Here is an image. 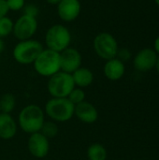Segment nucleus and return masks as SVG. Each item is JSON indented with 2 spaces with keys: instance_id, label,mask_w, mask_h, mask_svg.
Returning a JSON list of instances; mask_svg holds the SVG:
<instances>
[{
  "instance_id": "nucleus-29",
  "label": "nucleus",
  "mask_w": 159,
  "mask_h": 160,
  "mask_svg": "<svg viewBox=\"0 0 159 160\" xmlns=\"http://www.w3.org/2000/svg\"><path fill=\"white\" fill-rule=\"evenodd\" d=\"M156 68H157V72H158V74H159V56H158V58H157V62Z\"/></svg>"
},
{
  "instance_id": "nucleus-12",
  "label": "nucleus",
  "mask_w": 159,
  "mask_h": 160,
  "mask_svg": "<svg viewBox=\"0 0 159 160\" xmlns=\"http://www.w3.org/2000/svg\"><path fill=\"white\" fill-rule=\"evenodd\" d=\"M82 6L79 0H61L56 6L58 17L64 22L75 21L81 13Z\"/></svg>"
},
{
  "instance_id": "nucleus-20",
  "label": "nucleus",
  "mask_w": 159,
  "mask_h": 160,
  "mask_svg": "<svg viewBox=\"0 0 159 160\" xmlns=\"http://www.w3.org/2000/svg\"><path fill=\"white\" fill-rule=\"evenodd\" d=\"M14 22L7 16L0 19V38H6L13 31Z\"/></svg>"
},
{
  "instance_id": "nucleus-26",
  "label": "nucleus",
  "mask_w": 159,
  "mask_h": 160,
  "mask_svg": "<svg viewBox=\"0 0 159 160\" xmlns=\"http://www.w3.org/2000/svg\"><path fill=\"white\" fill-rule=\"evenodd\" d=\"M155 52L159 55V37H157L155 40Z\"/></svg>"
},
{
  "instance_id": "nucleus-27",
  "label": "nucleus",
  "mask_w": 159,
  "mask_h": 160,
  "mask_svg": "<svg viewBox=\"0 0 159 160\" xmlns=\"http://www.w3.org/2000/svg\"><path fill=\"white\" fill-rule=\"evenodd\" d=\"M60 1L61 0H46V2L48 4H50V5H55V6H57L60 3Z\"/></svg>"
},
{
  "instance_id": "nucleus-22",
  "label": "nucleus",
  "mask_w": 159,
  "mask_h": 160,
  "mask_svg": "<svg viewBox=\"0 0 159 160\" xmlns=\"http://www.w3.org/2000/svg\"><path fill=\"white\" fill-rule=\"evenodd\" d=\"M6 1L8 9L11 11L22 10L25 6V0H6Z\"/></svg>"
},
{
  "instance_id": "nucleus-16",
  "label": "nucleus",
  "mask_w": 159,
  "mask_h": 160,
  "mask_svg": "<svg viewBox=\"0 0 159 160\" xmlns=\"http://www.w3.org/2000/svg\"><path fill=\"white\" fill-rule=\"evenodd\" d=\"M71 76L75 86L79 88L84 89L90 86L94 82V73L91 69L85 67L79 68L71 74Z\"/></svg>"
},
{
  "instance_id": "nucleus-14",
  "label": "nucleus",
  "mask_w": 159,
  "mask_h": 160,
  "mask_svg": "<svg viewBox=\"0 0 159 160\" xmlns=\"http://www.w3.org/2000/svg\"><path fill=\"white\" fill-rule=\"evenodd\" d=\"M18 130V124L9 113L0 112V139L8 141L13 139Z\"/></svg>"
},
{
  "instance_id": "nucleus-1",
  "label": "nucleus",
  "mask_w": 159,
  "mask_h": 160,
  "mask_svg": "<svg viewBox=\"0 0 159 160\" xmlns=\"http://www.w3.org/2000/svg\"><path fill=\"white\" fill-rule=\"evenodd\" d=\"M44 122V110L37 104H29L23 107L19 112L17 124L23 132L30 135L39 132Z\"/></svg>"
},
{
  "instance_id": "nucleus-23",
  "label": "nucleus",
  "mask_w": 159,
  "mask_h": 160,
  "mask_svg": "<svg viewBox=\"0 0 159 160\" xmlns=\"http://www.w3.org/2000/svg\"><path fill=\"white\" fill-rule=\"evenodd\" d=\"M23 10H24V13L23 14H26V15L31 16V17H34V18H37V16L39 13V9L34 4H29V5L24 6Z\"/></svg>"
},
{
  "instance_id": "nucleus-30",
  "label": "nucleus",
  "mask_w": 159,
  "mask_h": 160,
  "mask_svg": "<svg viewBox=\"0 0 159 160\" xmlns=\"http://www.w3.org/2000/svg\"><path fill=\"white\" fill-rule=\"evenodd\" d=\"M155 1H156V3L157 4V6L159 7V0H155Z\"/></svg>"
},
{
  "instance_id": "nucleus-28",
  "label": "nucleus",
  "mask_w": 159,
  "mask_h": 160,
  "mask_svg": "<svg viewBox=\"0 0 159 160\" xmlns=\"http://www.w3.org/2000/svg\"><path fill=\"white\" fill-rule=\"evenodd\" d=\"M5 50V43L3 41L2 38H0V53L3 52V51Z\"/></svg>"
},
{
  "instance_id": "nucleus-4",
  "label": "nucleus",
  "mask_w": 159,
  "mask_h": 160,
  "mask_svg": "<svg viewBox=\"0 0 159 160\" xmlns=\"http://www.w3.org/2000/svg\"><path fill=\"white\" fill-rule=\"evenodd\" d=\"M71 42V34L67 26L56 23L49 27L45 34V44L47 49L57 52L68 48Z\"/></svg>"
},
{
  "instance_id": "nucleus-11",
  "label": "nucleus",
  "mask_w": 159,
  "mask_h": 160,
  "mask_svg": "<svg viewBox=\"0 0 159 160\" xmlns=\"http://www.w3.org/2000/svg\"><path fill=\"white\" fill-rule=\"evenodd\" d=\"M158 55L155 50L145 48L140 51L134 57V68L141 72H146L156 68Z\"/></svg>"
},
{
  "instance_id": "nucleus-5",
  "label": "nucleus",
  "mask_w": 159,
  "mask_h": 160,
  "mask_svg": "<svg viewBox=\"0 0 159 160\" xmlns=\"http://www.w3.org/2000/svg\"><path fill=\"white\" fill-rule=\"evenodd\" d=\"M35 71L46 78H50L53 74L61 70L60 68V53L50 49H43V51L37 57L33 63Z\"/></svg>"
},
{
  "instance_id": "nucleus-8",
  "label": "nucleus",
  "mask_w": 159,
  "mask_h": 160,
  "mask_svg": "<svg viewBox=\"0 0 159 160\" xmlns=\"http://www.w3.org/2000/svg\"><path fill=\"white\" fill-rule=\"evenodd\" d=\"M37 18L22 14L20 16L13 25V35L19 40H26L33 38L37 30Z\"/></svg>"
},
{
  "instance_id": "nucleus-15",
  "label": "nucleus",
  "mask_w": 159,
  "mask_h": 160,
  "mask_svg": "<svg viewBox=\"0 0 159 160\" xmlns=\"http://www.w3.org/2000/svg\"><path fill=\"white\" fill-rule=\"evenodd\" d=\"M103 72L108 80L115 82L124 76L126 72V67L124 62L115 57L106 61L103 68Z\"/></svg>"
},
{
  "instance_id": "nucleus-24",
  "label": "nucleus",
  "mask_w": 159,
  "mask_h": 160,
  "mask_svg": "<svg viewBox=\"0 0 159 160\" xmlns=\"http://www.w3.org/2000/svg\"><path fill=\"white\" fill-rule=\"evenodd\" d=\"M116 58H118L119 60H121L122 62L127 61L130 58V52L127 50V49H122V50H118Z\"/></svg>"
},
{
  "instance_id": "nucleus-19",
  "label": "nucleus",
  "mask_w": 159,
  "mask_h": 160,
  "mask_svg": "<svg viewBox=\"0 0 159 160\" xmlns=\"http://www.w3.org/2000/svg\"><path fill=\"white\" fill-rule=\"evenodd\" d=\"M58 126L56 124V122L53 121H46L44 122L41 129H40V133L43 134L47 139H52L54 137H56V135L58 134Z\"/></svg>"
},
{
  "instance_id": "nucleus-2",
  "label": "nucleus",
  "mask_w": 159,
  "mask_h": 160,
  "mask_svg": "<svg viewBox=\"0 0 159 160\" xmlns=\"http://www.w3.org/2000/svg\"><path fill=\"white\" fill-rule=\"evenodd\" d=\"M74 109L67 98H52L46 102L44 112L52 121L64 123L74 116Z\"/></svg>"
},
{
  "instance_id": "nucleus-17",
  "label": "nucleus",
  "mask_w": 159,
  "mask_h": 160,
  "mask_svg": "<svg viewBox=\"0 0 159 160\" xmlns=\"http://www.w3.org/2000/svg\"><path fill=\"white\" fill-rule=\"evenodd\" d=\"M86 156L88 160H106L108 153L104 145L98 142H95L88 146Z\"/></svg>"
},
{
  "instance_id": "nucleus-18",
  "label": "nucleus",
  "mask_w": 159,
  "mask_h": 160,
  "mask_svg": "<svg viewBox=\"0 0 159 160\" xmlns=\"http://www.w3.org/2000/svg\"><path fill=\"white\" fill-rule=\"evenodd\" d=\"M16 107V98L11 93H6L0 97V112L11 113Z\"/></svg>"
},
{
  "instance_id": "nucleus-7",
  "label": "nucleus",
  "mask_w": 159,
  "mask_h": 160,
  "mask_svg": "<svg viewBox=\"0 0 159 160\" xmlns=\"http://www.w3.org/2000/svg\"><path fill=\"white\" fill-rule=\"evenodd\" d=\"M93 45L96 53L106 61L115 58L119 50L115 38L107 32L97 34L94 38Z\"/></svg>"
},
{
  "instance_id": "nucleus-21",
  "label": "nucleus",
  "mask_w": 159,
  "mask_h": 160,
  "mask_svg": "<svg viewBox=\"0 0 159 160\" xmlns=\"http://www.w3.org/2000/svg\"><path fill=\"white\" fill-rule=\"evenodd\" d=\"M67 99L74 105H78L82 102H83L85 100V92L84 89L82 88H79V87H74L72 89V91L69 93V95L67 96Z\"/></svg>"
},
{
  "instance_id": "nucleus-6",
  "label": "nucleus",
  "mask_w": 159,
  "mask_h": 160,
  "mask_svg": "<svg viewBox=\"0 0 159 160\" xmlns=\"http://www.w3.org/2000/svg\"><path fill=\"white\" fill-rule=\"evenodd\" d=\"M74 87L71 74L61 70L51 76L47 82V89L52 98H67Z\"/></svg>"
},
{
  "instance_id": "nucleus-9",
  "label": "nucleus",
  "mask_w": 159,
  "mask_h": 160,
  "mask_svg": "<svg viewBox=\"0 0 159 160\" xmlns=\"http://www.w3.org/2000/svg\"><path fill=\"white\" fill-rule=\"evenodd\" d=\"M27 149L30 155L36 158H44L50 152V140L40 132L29 135Z\"/></svg>"
},
{
  "instance_id": "nucleus-3",
  "label": "nucleus",
  "mask_w": 159,
  "mask_h": 160,
  "mask_svg": "<svg viewBox=\"0 0 159 160\" xmlns=\"http://www.w3.org/2000/svg\"><path fill=\"white\" fill-rule=\"evenodd\" d=\"M41 42L30 38L19 41L13 48L12 56L21 65H31L35 62L39 53L43 51Z\"/></svg>"
},
{
  "instance_id": "nucleus-10",
  "label": "nucleus",
  "mask_w": 159,
  "mask_h": 160,
  "mask_svg": "<svg viewBox=\"0 0 159 160\" xmlns=\"http://www.w3.org/2000/svg\"><path fill=\"white\" fill-rule=\"evenodd\" d=\"M82 57L81 52L72 47H68L60 52V68L61 71L72 74L82 67Z\"/></svg>"
},
{
  "instance_id": "nucleus-31",
  "label": "nucleus",
  "mask_w": 159,
  "mask_h": 160,
  "mask_svg": "<svg viewBox=\"0 0 159 160\" xmlns=\"http://www.w3.org/2000/svg\"><path fill=\"white\" fill-rule=\"evenodd\" d=\"M0 62H1V58H0Z\"/></svg>"
},
{
  "instance_id": "nucleus-25",
  "label": "nucleus",
  "mask_w": 159,
  "mask_h": 160,
  "mask_svg": "<svg viewBox=\"0 0 159 160\" xmlns=\"http://www.w3.org/2000/svg\"><path fill=\"white\" fill-rule=\"evenodd\" d=\"M8 11H9V9L7 8V1L6 0H0V19L7 16Z\"/></svg>"
},
{
  "instance_id": "nucleus-13",
  "label": "nucleus",
  "mask_w": 159,
  "mask_h": 160,
  "mask_svg": "<svg viewBox=\"0 0 159 160\" xmlns=\"http://www.w3.org/2000/svg\"><path fill=\"white\" fill-rule=\"evenodd\" d=\"M74 116H76L82 123L91 125L97 121L98 111L95 105L84 100L83 102L75 106Z\"/></svg>"
}]
</instances>
